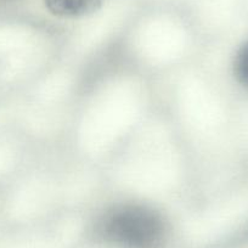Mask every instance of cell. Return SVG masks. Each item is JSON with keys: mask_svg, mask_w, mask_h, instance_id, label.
Segmentation results:
<instances>
[{"mask_svg": "<svg viewBox=\"0 0 248 248\" xmlns=\"http://www.w3.org/2000/svg\"><path fill=\"white\" fill-rule=\"evenodd\" d=\"M105 0H44L51 15L61 18H79L99 10Z\"/></svg>", "mask_w": 248, "mask_h": 248, "instance_id": "7a4b0ae2", "label": "cell"}, {"mask_svg": "<svg viewBox=\"0 0 248 248\" xmlns=\"http://www.w3.org/2000/svg\"><path fill=\"white\" fill-rule=\"evenodd\" d=\"M167 224L154 208L122 204L107 211L97 221V237L118 248H163Z\"/></svg>", "mask_w": 248, "mask_h": 248, "instance_id": "6da1fadb", "label": "cell"}, {"mask_svg": "<svg viewBox=\"0 0 248 248\" xmlns=\"http://www.w3.org/2000/svg\"><path fill=\"white\" fill-rule=\"evenodd\" d=\"M233 68L238 82L248 87V42L238 50Z\"/></svg>", "mask_w": 248, "mask_h": 248, "instance_id": "3957f363", "label": "cell"}, {"mask_svg": "<svg viewBox=\"0 0 248 248\" xmlns=\"http://www.w3.org/2000/svg\"><path fill=\"white\" fill-rule=\"evenodd\" d=\"M214 248H248V229L221 241Z\"/></svg>", "mask_w": 248, "mask_h": 248, "instance_id": "277c9868", "label": "cell"}]
</instances>
